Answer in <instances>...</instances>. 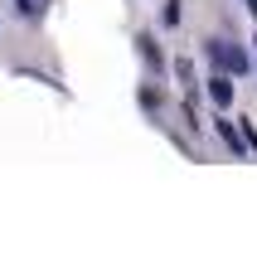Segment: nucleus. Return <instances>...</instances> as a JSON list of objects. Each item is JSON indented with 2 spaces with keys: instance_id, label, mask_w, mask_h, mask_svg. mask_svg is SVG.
Returning <instances> with one entry per match:
<instances>
[{
  "instance_id": "4",
  "label": "nucleus",
  "mask_w": 257,
  "mask_h": 262,
  "mask_svg": "<svg viewBox=\"0 0 257 262\" xmlns=\"http://www.w3.org/2000/svg\"><path fill=\"white\" fill-rule=\"evenodd\" d=\"M141 54H146V63H151V68H160V49H155L151 34H141Z\"/></svg>"
},
{
  "instance_id": "8",
  "label": "nucleus",
  "mask_w": 257,
  "mask_h": 262,
  "mask_svg": "<svg viewBox=\"0 0 257 262\" xmlns=\"http://www.w3.org/2000/svg\"><path fill=\"white\" fill-rule=\"evenodd\" d=\"M243 5H248V10H252V19H257V0H243Z\"/></svg>"
},
{
  "instance_id": "3",
  "label": "nucleus",
  "mask_w": 257,
  "mask_h": 262,
  "mask_svg": "<svg viewBox=\"0 0 257 262\" xmlns=\"http://www.w3.org/2000/svg\"><path fill=\"white\" fill-rule=\"evenodd\" d=\"M219 136H223V146H228V150H233L238 160L248 156V141H243V131L233 126V122H223V117H219Z\"/></svg>"
},
{
  "instance_id": "7",
  "label": "nucleus",
  "mask_w": 257,
  "mask_h": 262,
  "mask_svg": "<svg viewBox=\"0 0 257 262\" xmlns=\"http://www.w3.org/2000/svg\"><path fill=\"white\" fill-rule=\"evenodd\" d=\"M243 141H248V150H257V126L252 122H243Z\"/></svg>"
},
{
  "instance_id": "1",
  "label": "nucleus",
  "mask_w": 257,
  "mask_h": 262,
  "mask_svg": "<svg viewBox=\"0 0 257 262\" xmlns=\"http://www.w3.org/2000/svg\"><path fill=\"white\" fill-rule=\"evenodd\" d=\"M204 54H209V63L219 68V73H248V54H243L238 44H233V39H209V44H204Z\"/></svg>"
},
{
  "instance_id": "6",
  "label": "nucleus",
  "mask_w": 257,
  "mask_h": 262,
  "mask_svg": "<svg viewBox=\"0 0 257 262\" xmlns=\"http://www.w3.org/2000/svg\"><path fill=\"white\" fill-rule=\"evenodd\" d=\"M165 25H180V0H165Z\"/></svg>"
},
{
  "instance_id": "2",
  "label": "nucleus",
  "mask_w": 257,
  "mask_h": 262,
  "mask_svg": "<svg viewBox=\"0 0 257 262\" xmlns=\"http://www.w3.org/2000/svg\"><path fill=\"white\" fill-rule=\"evenodd\" d=\"M209 102L219 107V112L233 102V73H219V68H214V78H209Z\"/></svg>"
},
{
  "instance_id": "5",
  "label": "nucleus",
  "mask_w": 257,
  "mask_h": 262,
  "mask_svg": "<svg viewBox=\"0 0 257 262\" xmlns=\"http://www.w3.org/2000/svg\"><path fill=\"white\" fill-rule=\"evenodd\" d=\"M15 10L29 15V19H39V15H44V0H15Z\"/></svg>"
}]
</instances>
